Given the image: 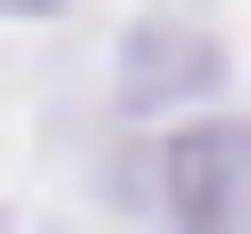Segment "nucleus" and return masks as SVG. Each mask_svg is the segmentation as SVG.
Listing matches in <instances>:
<instances>
[{
    "mask_svg": "<svg viewBox=\"0 0 251 234\" xmlns=\"http://www.w3.org/2000/svg\"><path fill=\"white\" fill-rule=\"evenodd\" d=\"M151 201L184 234H251V134H168L151 151Z\"/></svg>",
    "mask_w": 251,
    "mask_h": 234,
    "instance_id": "1",
    "label": "nucleus"
}]
</instances>
